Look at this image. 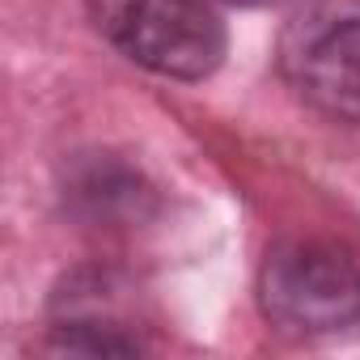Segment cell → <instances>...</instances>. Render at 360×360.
I'll return each instance as SVG.
<instances>
[{
	"instance_id": "1",
	"label": "cell",
	"mask_w": 360,
	"mask_h": 360,
	"mask_svg": "<svg viewBox=\"0 0 360 360\" xmlns=\"http://www.w3.org/2000/svg\"><path fill=\"white\" fill-rule=\"evenodd\" d=\"M259 309L288 339L360 330V250L339 238L276 242L259 267Z\"/></svg>"
},
{
	"instance_id": "2",
	"label": "cell",
	"mask_w": 360,
	"mask_h": 360,
	"mask_svg": "<svg viewBox=\"0 0 360 360\" xmlns=\"http://www.w3.org/2000/svg\"><path fill=\"white\" fill-rule=\"evenodd\" d=\"M85 9L119 56L157 77L204 81L225 64L229 30L212 0H85Z\"/></svg>"
},
{
	"instance_id": "3",
	"label": "cell",
	"mask_w": 360,
	"mask_h": 360,
	"mask_svg": "<svg viewBox=\"0 0 360 360\" xmlns=\"http://www.w3.org/2000/svg\"><path fill=\"white\" fill-rule=\"evenodd\" d=\"M284 85L335 123H360V13L314 5L297 13L276 51Z\"/></svg>"
},
{
	"instance_id": "4",
	"label": "cell",
	"mask_w": 360,
	"mask_h": 360,
	"mask_svg": "<svg viewBox=\"0 0 360 360\" xmlns=\"http://www.w3.org/2000/svg\"><path fill=\"white\" fill-rule=\"evenodd\" d=\"M47 352L56 356H144L153 339L136 318V297L106 267H77L47 305Z\"/></svg>"
},
{
	"instance_id": "5",
	"label": "cell",
	"mask_w": 360,
	"mask_h": 360,
	"mask_svg": "<svg viewBox=\"0 0 360 360\" xmlns=\"http://www.w3.org/2000/svg\"><path fill=\"white\" fill-rule=\"evenodd\" d=\"M64 204L72 208V217L89 225H131L153 217L157 195L127 161L110 153H89V157H72L68 165Z\"/></svg>"
},
{
	"instance_id": "6",
	"label": "cell",
	"mask_w": 360,
	"mask_h": 360,
	"mask_svg": "<svg viewBox=\"0 0 360 360\" xmlns=\"http://www.w3.org/2000/svg\"><path fill=\"white\" fill-rule=\"evenodd\" d=\"M225 5H246V9H263V5H284V0H225Z\"/></svg>"
}]
</instances>
